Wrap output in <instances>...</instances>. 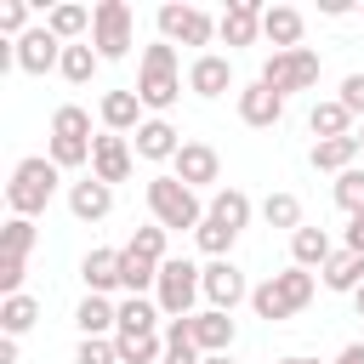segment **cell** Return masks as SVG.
I'll return each mask as SVG.
<instances>
[{
  "label": "cell",
  "mask_w": 364,
  "mask_h": 364,
  "mask_svg": "<svg viewBox=\"0 0 364 364\" xmlns=\"http://www.w3.org/2000/svg\"><path fill=\"white\" fill-rule=\"evenodd\" d=\"M336 364H364V341H347V347L336 353Z\"/></svg>",
  "instance_id": "cell-45"
},
{
  "label": "cell",
  "mask_w": 364,
  "mask_h": 364,
  "mask_svg": "<svg viewBox=\"0 0 364 364\" xmlns=\"http://www.w3.org/2000/svg\"><path fill=\"white\" fill-rule=\"evenodd\" d=\"M131 6L125 0H97L91 6V46H97V57L102 63H119L125 51H131Z\"/></svg>",
  "instance_id": "cell-7"
},
{
  "label": "cell",
  "mask_w": 364,
  "mask_h": 364,
  "mask_svg": "<svg viewBox=\"0 0 364 364\" xmlns=\"http://www.w3.org/2000/svg\"><path fill=\"white\" fill-rule=\"evenodd\" d=\"M353 307H358V318H364V290H358V296H353Z\"/></svg>",
  "instance_id": "cell-49"
},
{
  "label": "cell",
  "mask_w": 364,
  "mask_h": 364,
  "mask_svg": "<svg viewBox=\"0 0 364 364\" xmlns=\"http://www.w3.org/2000/svg\"><path fill=\"white\" fill-rule=\"evenodd\" d=\"M239 119H245L250 131H267V125H279V119H284V97H279V91H267L262 80H250V85L239 91Z\"/></svg>",
  "instance_id": "cell-15"
},
{
  "label": "cell",
  "mask_w": 364,
  "mask_h": 364,
  "mask_svg": "<svg viewBox=\"0 0 364 364\" xmlns=\"http://www.w3.org/2000/svg\"><path fill=\"white\" fill-rule=\"evenodd\" d=\"M336 205H341L347 216H358V210H364V165H353V171H341V176H336Z\"/></svg>",
  "instance_id": "cell-37"
},
{
  "label": "cell",
  "mask_w": 364,
  "mask_h": 364,
  "mask_svg": "<svg viewBox=\"0 0 364 364\" xmlns=\"http://www.w3.org/2000/svg\"><path fill=\"white\" fill-rule=\"evenodd\" d=\"M80 279H85V296L125 290V284H119V250H85V262H80Z\"/></svg>",
  "instance_id": "cell-21"
},
{
  "label": "cell",
  "mask_w": 364,
  "mask_h": 364,
  "mask_svg": "<svg viewBox=\"0 0 364 364\" xmlns=\"http://www.w3.org/2000/svg\"><path fill=\"white\" fill-rule=\"evenodd\" d=\"M262 34L273 40V51H296L301 46V11L296 6H267L262 11Z\"/></svg>",
  "instance_id": "cell-22"
},
{
  "label": "cell",
  "mask_w": 364,
  "mask_h": 364,
  "mask_svg": "<svg viewBox=\"0 0 364 364\" xmlns=\"http://www.w3.org/2000/svg\"><path fill=\"white\" fill-rule=\"evenodd\" d=\"M102 68V57H97V46L91 40H80V46H63V63H57V74L68 80V85H91V74Z\"/></svg>",
  "instance_id": "cell-31"
},
{
  "label": "cell",
  "mask_w": 364,
  "mask_h": 364,
  "mask_svg": "<svg viewBox=\"0 0 364 364\" xmlns=\"http://www.w3.org/2000/svg\"><path fill=\"white\" fill-rule=\"evenodd\" d=\"M0 290L23 296V256H0Z\"/></svg>",
  "instance_id": "cell-43"
},
{
  "label": "cell",
  "mask_w": 364,
  "mask_h": 364,
  "mask_svg": "<svg viewBox=\"0 0 364 364\" xmlns=\"http://www.w3.org/2000/svg\"><path fill=\"white\" fill-rule=\"evenodd\" d=\"M341 108H347L353 119H364V74H347V80H341Z\"/></svg>",
  "instance_id": "cell-42"
},
{
  "label": "cell",
  "mask_w": 364,
  "mask_h": 364,
  "mask_svg": "<svg viewBox=\"0 0 364 364\" xmlns=\"http://www.w3.org/2000/svg\"><path fill=\"white\" fill-rule=\"evenodd\" d=\"M228 85H233V63H228V57L199 51V57L188 63V91H193V97H222Z\"/></svg>",
  "instance_id": "cell-16"
},
{
  "label": "cell",
  "mask_w": 364,
  "mask_h": 364,
  "mask_svg": "<svg viewBox=\"0 0 364 364\" xmlns=\"http://www.w3.org/2000/svg\"><path fill=\"white\" fill-rule=\"evenodd\" d=\"M199 290H205V301H210L216 313H233L239 301H250V284H245V273H239L228 256H222V262H205Z\"/></svg>",
  "instance_id": "cell-10"
},
{
  "label": "cell",
  "mask_w": 364,
  "mask_h": 364,
  "mask_svg": "<svg viewBox=\"0 0 364 364\" xmlns=\"http://www.w3.org/2000/svg\"><path fill=\"white\" fill-rule=\"evenodd\" d=\"M131 165H136V148H131L125 136L102 131V136H97V148H91V176L114 188V182H125V176H131Z\"/></svg>",
  "instance_id": "cell-13"
},
{
  "label": "cell",
  "mask_w": 364,
  "mask_h": 364,
  "mask_svg": "<svg viewBox=\"0 0 364 364\" xmlns=\"http://www.w3.org/2000/svg\"><path fill=\"white\" fill-rule=\"evenodd\" d=\"M199 273H205V267H193L188 256H171V262L159 267L154 301H159V313H165V318H193V301L205 296V290H199Z\"/></svg>",
  "instance_id": "cell-6"
},
{
  "label": "cell",
  "mask_w": 364,
  "mask_h": 364,
  "mask_svg": "<svg viewBox=\"0 0 364 364\" xmlns=\"http://www.w3.org/2000/svg\"><path fill=\"white\" fill-rule=\"evenodd\" d=\"M0 28H6L11 40H23V34H28V6H23V0H6V6H0Z\"/></svg>",
  "instance_id": "cell-41"
},
{
  "label": "cell",
  "mask_w": 364,
  "mask_h": 364,
  "mask_svg": "<svg viewBox=\"0 0 364 364\" xmlns=\"http://www.w3.org/2000/svg\"><path fill=\"white\" fill-rule=\"evenodd\" d=\"M34 318H40V301H34V296H6V301H0V330H6V336L34 330Z\"/></svg>",
  "instance_id": "cell-33"
},
{
  "label": "cell",
  "mask_w": 364,
  "mask_h": 364,
  "mask_svg": "<svg viewBox=\"0 0 364 364\" xmlns=\"http://www.w3.org/2000/svg\"><path fill=\"white\" fill-rule=\"evenodd\" d=\"M119 284H125L131 296L154 290V284H159V262H148V256H136V250L125 245V250H119Z\"/></svg>",
  "instance_id": "cell-32"
},
{
  "label": "cell",
  "mask_w": 364,
  "mask_h": 364,
  "mask_svg": "<svg viewBox=\"0 0 364 364\" xmlns=\"http://www.w3.org/2000/svg\"><path fill=\"white\" fill-rule=\"evenodd\" d=\"M119 364H165V341L159 336H114Z\"/></svg>",
  "instance_id": "cell-34"
},
{
  "label": "cell",
  "mask_w": 364,
  "mask_h": 364,
  "mask_svg": "<svg viewBox=\"0 0 364 364\" xmlns=\"http://www.w3.org/2000/svg\"><path fill=\"white\" fill-rule=\"evenodd\" d=\"M279 364H318V358H307V353H290V358H279Z\"/></svg>",
  "instance_id": "cell-47"
},
{
  "label": "cell",
  "mask_w": 364,
  "mask_h": 364,
  "mask_svg": "<svg viewBox=\"0 0 364 364\" xmlns=\"http://www.w3.org/2000/svg\"><path fill=\"white\" fill-rule=\"evenodd\" d=\"M205 364H233V358L228 353H205Z\"/></svg>",
  "instance_id": "cell-48"
},
{
  "label": "cell",
  "mask_w": 364,
  "mask_h": 364,
  "mask_svg": "<svg viewBox=\"0 0 364 364\" xmlns=\"http://www.w3.org/2000/svg\"><path fill=\"white\" fill-rule=\"evenodd\" d=\"M74 324H80V336H108V330H119V307L108 296H85L74 307Z\"/></svg>",
  "instance_id": "cell-29"
},
{
  "label": "cell",
  "mask_w": 364,
  "mask_h": 364,
  "mask_svg": "<svg viewBox=\"0 0 364 364\" xmlns=\"http://www.w3.org/2000/svg\"><path fill=\"white\" fill-rule=\"evenodd\" d=\"M11 63H17L23 74H51V68L63 63V40L40 23V28H28L23 40H11Z\"/></svg>",
  "instance_id": "cell-11"
},
{
  "label": "cell",
  "mask_w": 364,
  "mask_h": 364,
  "mask_svg": "<svg viewBox=\"0 0 364 364\" xmlns=\"http://www.w3.org/2000/svg\"><path fill=\"white\" fill-rule=\"evenodd\" d=\"M34 239H40V233H34V216H11V222H6V250H0V256H23V262H28Z\"/></svg>",
  "instance_id": "cell-38"
},
{
  "label": "cell",
  "mask_w": 364,
  "mask_h": 364,
  "mask_svg": "<svg viewBox=\"0 0 364 364\" xmlns=\"http://www.w3.org/2000/svg\"><path fill=\"white\" fill-rule=\"evenodd\" d=\"M0 364H17V336H6V341H0Z\"/></svg>",
  "instance_id": "cell-46"
},
{
  "label": "cell",
  "mask_w": 364,
  "mask_h": 364,
  "mask_svg": "<svg viewBox=\"0 0 364 364\" xmlns=\"http://www.w3.org/2000/svg\"><path fill=\"white\" fill-rule=\"evenodd\" d=\"M176 148H182V136H176V125L171 119H142L136 125V159H176Z\"/></svg>",
  "instance_id": "cell-19"
},
{
  "label": "cell",
  "mask_w": 364,
  "mask_h": 364,
  "mask_svg": "<svg viewBox=\"0 0 364 364\" xmlns=\"http://www.w3.org/2000/svg\"><path fill=\"white\" fill-rule=\"evenodd\" d=\"M205 216L222 222V228H233V233H245V222H250V193H245V188H216L210 205H205Z\"/></svg>",
  "instance_id": "cell-24"
},
{
  "label": "cell",
  "mask_w": 364,
  "mask_h": 364,
  "mask_svg": "<svg viewBox=\"0 0 364 364\" xmlns=\"http://www.w3.org/2000/svg\"><path fill=\"white\" fill-rule=\"evenodd\" d=\"M91 148H97L91 114H85L80 102H63V108L51 114V165H57V171H80V165L91 159Z\"/></svg>",
  "instance_id": "cell-4"
},
{
  "label": "cell",
  "mask_w": 364,
  "mask_h": 364,
  "mask_svg": "<svg viewBox=\"0 0 364 364\" xmlns=\"http://www.w3.org/2000/svg\"><path fill=\"white\" fill-rule=\"evenodd\" d=\"M313 290H318V279L307 273V267H284V273H273L267 284H256L250 290V307H256V318H267V324H279V318H296L307 301H313Z\"/></svg>",
  "instance_id": "cell-2"
},
{
  "label": "cell",
  "mask_w": 364,
  "mask_h": 364,
  "mask_svg": "<svg viewBox=\"0 0 364 364\" xmlns=\"http://www.w3.org/2000/svg\"><path fill=\"white\" fill-rule=\"evenodd\" d=\"M46 28H51L63 46H80V34L91 28V11H85V6H74V0H63V6H51V11H46Z\"/></svg>",
  "instance_id": "cell-30"
},
{
  "label": "cell",
  "mask_w": 364,
  "mask_h": 364,
  "mask_svg": "<svg viewBox=\"0 0 364 364\" xmlns=\"http://www.w3.org/2000/svg\"><path fill=\"white\" fill-rule=\"evenodd\" d=\"M330 256H336V245H330L324 228H296V233H290V262H296V267L313 273V267H324Z\"/></svg>",
  "instance_id": "cell-25"
},
{
  "label": "cell",
  "mask_w": 364,
  "mask_h": 364,
  "mask_svg": "<svg viewBox=\"0 0 364 364\" xmlns=\"http://www.w3.org/2000/svg\"><path fill=\"white\" fill-rule=\"evenodd\" d=\"M262 0H233L222 17H216V34L228 40V46H256V34H262Z\"/></svg>",
  "instance_id": "cell-14"
},
{
  "label": "cell",
  "mask_w": 364,
  "mask_h": 364,
  "mask_svg": "<svg viewBox=\"0 0 364 364\" xmlns=\"http://www.w3.org/2000/svg\"><path fill=\"white\" fill-rule=\"evenodd\" d=\"M57 165H51V154H28V159H17V171H11V182H6V205H11V216H40L46 205H51V193H57Z\"/></svg>",
  "instance_id": "cell-3"
},
{
  "label": "cell",
  "mask_w": 364,
  "mask_h": 364,
  "mask_svg": "<svg viewBox=\"0 0 364 364\" xmlns=\"http://www.w3.org/2000/svg\"><path fill=\"white\" fill-rule=\"evenodd\" d=\"M171 176H176V182H188V188L199 193V188H210V182L222 176V159H216V148H210V142H182V148H176V159H171Z\"/></svg>",
  "instance_id": "cell-12"
},
{
  "label": "cell",
  "mask_w": 364,
  "mask_h": 364,
  "mask_svg": "<svg viewBox=\"0 0 364 364\" xmlns=\"http://www.w3.org/2000/svg\"><path fill=\"white\" fill-rule=\"evenodd\" d=\"M210 34H216V17L210 11H199V6H159V40H171V46H210Z\"/></svg>",
  "instance_id": "cell-9"
},
{
  "label": "cell",
  "mask_w": 364,
  "mask_h": 364,
  "mask_svg": "<svg viewBox=\"0 0 364 364\" xmlns=\"http://www.w3.org/2000/svg\"><path fill=\"white\" fill-rule=\"evenodd\" d=\"M97 114H102V125H108L114 136H125V131L142 125V97H136V91H108Z\"/></svg>",
  "instance_id": "cell-23"
},
{
  "label": "cell",
  "mask_w": 364,
  "mask_h": 364,
  "mask_svg": "<svg viewBox=\"0 0 364 364\" xmlns=\"http://www.w3.org/2000/svg\"><path fill=\"white\" fill-rule=\"evenodd\" d=\"M68 210H74L80 222H102V216L114 210V188H108V182H97V176H85V182H74V188H68Z\"/></svg>",
  "instance_id": "cell-20"
},
{
  "label": "cell",
  "mask_w": 364,
  "mask_h": 364,
  "mask_svg": "<svg viewBox=\"0 0 364 364\" xmlns=\"http://www.w3.org/2000/svg\"><path fill=\"white\" fill-rule=\"evenodd\" d=\"M131 91H136L142 108H154V114H165V108L182 97V68H176V46H171V40L142 46V68H136V85H131Z\"/></svg>",
  "instance_id": "cell-1"
},
{
  "label": "cell",
  "mask_w": 364,
  "mask_h": 364,
  "mask_svg": "<svg viewBox=\"0 0 364 364\" xmlns=\"http://www.w3.org/2000/svg\"><path fill=\"white\" fill-rule=\"evenodd\" d=\"M131 250H136V256H148V262H159V267L171 262V256H165V228H159V222L136 228V233H131Z\"/></svg>",
  "instance_id": "cell-40"
},
{
  "label": "cell",
  "mask_w": 364,
  "mask_h": 364,
  "mask_svg": "<svg viewBox=\"0 0 364 364\" xmlns=\"http://www.w3.org/2000/svg\"><path fill=\"white\" fill-rule=\"evenodd\" d=\"M193 239H199V250H205V256H210V262H222V256H228V250H233V239H239V233H233V228H222V222H210V216H205V222H199V228H193Z\"/></svg>",
  "instance_id": "cell-36"
},
{
  "label": "cell",
  "mask_w": 364,
  "mask_h": 364,
  "mask_svg": "<svg viewBox=\"0 0 364 364\" xmlns=\"http://www.w3.org/2000/svg\"><path fill=\"white\" fill-rule=\"evenodd\" d=\"M262 216H267V228H290V233H296V228H301V199L279 188V193L262 199Z\"/></svg>",
  "instance_id": "cell-35"
},
{
  "label": "cell",
  "mask_w": 364,
  "mask_h": 364,
  "mask_svg": "<svg viewBox=\"0 0 364 364\" xmlns=\"http://www.w3.org/2000/svg\"><path fill=\"white\" fill-rule=\"evenodd\" d=\"M358 154H364V148H358V136H330V142H313V154H307V159H313V171H336V176H341V171H353V159H358Z\"/></svg>",
  "instance_id": "cell-28"
},
{
  "label": "cell",
  "mask_w": 364,
  "mask_h": 364,
  "mask_svg": "<svg viewBox=\"0 0 364 364\" xmlns=\"http://www.w3.org/2000/svg\"><path fill=\"white\" fill-rule=\"evenodd\" d=\"M188 324H193V347H199V353H228V347H233V336H239V324H233L228 313H216V307L193 313Z\"/></svg>",
  "instance_id": "cell-17"
},
{
  "label": "cell",
  "mask_w": 364,
  "mask_h": 364,
  "mask_svg": "<svg viewBox=\"0 0 364 364\" xmlns=\"http://www.w3.org/2000/svg\"><path fill=\"white\" fill-rule=\"evenodd\" d=\"M256 80H262L267 91H279V97L307 91V85H318V51H307V46H296V51H273V57L262 63Z\"/></svg>",
  "instance_id": "cell-8"
},
{
  "label": "cell",
  "mask_w": 364,
  "mask_h": 364,
  "mask_svg": "<svg viewBox=\"0 0 364 364\" xmlns=\"http://www.w3.org/2000/svg\"><path fill=\"white\" fill-rule=\"evenodd\" d=\"M114 336H159V301L125 296V301H119V330H114Z\"/></svg>",
  "instance_id": "cell-26"
},
{
  "label": "cell",
  "mask_w": 364,
  "mask_h": 364,
  "mask_svg": "<svg viewBox=\"0 0 364 364\" xmlns=\"http://www.w3.org/2000/svg\"><path fill=\"white\" fill-rule=\"evenodd\" d=\"M74 364H119V347H114V336H80V347H74Z\"/></svg>",
  "instance_id": "cell-39"
},
{
  "label": "cell",
  "mask_w": 364,
  "mask_h": 364,
  "mask_svg": "<svg viewBox=\"0 0 364 364\" xmlns=\"http://www.w3.org/2000/svg\"><path fill=\"white\" fill-rule=\"evenodd\" d=\"M148 216L171 233V228H199L205 222V205H199V193L188 188V182H176V176H154L148 182Z\"/></svg>",
  "instance_id": "cell-5"
},
{
  "label": "cell",
  "mask_w": 364,
  "mask_h": 364,
  "mask_svg": "<svg viewBox=\"0 0 364 364\" xmlns=\"http://www.w3.org/2000/svg\"><path fill=\"white\" fill-rule=\"evenodd\" d=\"M318 279H324V290H336V296H358V290H364V256H358V250H336V256L318 267Z\"/></svg>",
  "instance_id": "cell-18"
},
{
  "label": "cell",
  "mask_w": 364,
  "mask_h": 364,
  "mask_svg": "<svg viewBox=\"0 0 364 364\" xmlns=\"http://www.w3.org/2000/svg\"><path fill=\"white\" fill-rule=\"evenodd\" d=\"M347 250H358V256H364V210L347 222Z\"/></svg>",
  "instance_id": "cell-44"
},
{
  "label": "cell",
  "mask_w": 364,
  "mask_h": 364,
  "mask_svg": "<svg viewBox=\"0 0 364 364\" xmlns=\"http://www.w3.org/2000/svg\"><path fill=\"white\" fill-rule=\"evenodd\" d=\"M353 136H358V148H364V125H358V131H353Z\"/></svg>",
  "instance_id": "cell-50"
},
{
  "label": "cell",
  "mask_w": 364,
  "mask_h": 364,
  "mask_svg": "<svg viewBox=\"0 0 364 364\" xmlns=\"http://www.w3.org/2000/svg\"><path fill=\"white\" fill-rule=\"evenodd\" d=\"M307 131H313L318 142H330V136H353V114L341 108V97H330V102H313V114H307Z\"/></svg>",
  "instance_id": "cell-27"
}]
</instances>
